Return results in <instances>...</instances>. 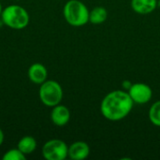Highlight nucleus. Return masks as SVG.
<instances>
[{
	"mask_svg": "<svg viewBox=\"0 0 160 160\" xmlns=\"http://www.w3.org/2000/svg\"><path fill=\"white\" fill-rule=\"evenodd\" d=\"M134 102L128 91L114 90L108 93L100 103V112L109 121H120L132 111Z\"/></svg>",
	"mask_w": 160,
	"mask_h": 160,
	"instance_id": "obj_1",
	"label": "nucleus"
},
{
	"mask_svg": "<svg viewBox=\"0 0 160 160\" xmlns=\"http://www.w3.org/2000/svg\"><path fill=\"white\" fill-rule=\"evenodd\" d=\"M89 9L80 0L68 1L63 8V15L67 22L72 26L80 27L89 22Z\"/></svg>",
	"mask_w": 160,
	"mask_h": 160,
	"instance_id": "obj_2",
	"label": "nucleus"
},
{
	"mask_svg": "<svg viewBox=\"0 0 160 160\" xmlns=\"http://www.w3.org/2000/svg\"><path fill=\"white\" fill-rule=\"evenodd\" d=\"M1 18L3 22L8 27L15 30L25 28L30 21L27 10L19 5H9L3 8Z\"/></svg>",
	"mask_w": 160,
	"mask_h": 160,
	"instance_id": "obj_3",
	"label": "nucleus"
},
{
	"mask_svg": "<svg viewBox=\"0 0 160 160\" xmlns=\"http://www.w3.org/2000/svg\"><path fill=\"white\" fill-rule=\"evenodd\" d=\"M38 96L40 101L45 106L52 108L60 104L63 99V88L56 81L46 80L40 84Z\"/></svg>",
	"mask_w": 160,
	"mask_h": 160,
	"instance_id": "obj_4",
	"label": "nucleus"
},
{
	"mask_svg": "<svg viewBox=\"0 0 160 160\" xmlns=\"http://www.w3.org/2000/svg\"><path fill=\"white\" fill-rule=\"evenodd\" d=\"M42 156L47 160L66 159L68 157V146L62 140H50L42 147Z\"/></svg>",
	"mask_w": 160,
	"mask_h": 160,
	"instance_id": "obj_5",
	"label": "nucleus"
},
{
	"mask_svg": "<svg viewBox=\"0 0 160 160\" xmlns=\"http://www.w3.org/2000/svg\"><path fill=\"white\" fill-rule=\"evenodd\" d=\"M128 93L129 94L133 102L136 104H140V105L148 103L152 99V97H153L152 88L148 84L143 83V82L132 83Z\"/></svg>",
	"mask_w": 160,
	"mask_h": 160,
	"instance_id": "obj_6",
	"label": "nucleus"
},
{
	"mask_svg": "<svg viewBox=\"0 0 160 160\" xmlns=\"http://www.w3.org/2000/svg\"><path fill=\"white\" fill-rule=\"evenodd\" d=\"M51 120L55 126L64 127L70 120V111L67 106L58 104L52 107L51 112Z\"/></svg>",
	"mask_w": 160,
	"mask_h": 160,
	"instance_id": "obj_7",
	"label": "nucleus"
},
{
	"mask_svg": "<svg viewBox=\"0 0 160 160\" xmlns=\"http://www.w3.org/2000/svg\"><path fill=\"white\" fill-rule=\"evenodd\" d=\"M27 74L29 80L32 82L40 85L47 80L48 70L46 67L41 63H34L29 67Z\"/></svg>",
	"mask_w": 160,
	"mask_h": 160,
	"instance_id": "obj_8",
	"label": "nucleus"
},
{
	"mask_svg": "<svg viewBox=\"0 0 160 160\" xmlns=\"http://www.w3.org/2000/svg\"><path fill=\"white\" fill-rule=\"evenodd\" d=\"M90 147L84 142H75L68 146V158L72 160H82L88 158Z\"/></svg>",
	"mask_w": 160,
	"mask_h": 160,
	"instance_id": "obj_9",
	"label": "nucleus"
},
{
	"mask_svg": "<svg viewBox=\"0 0 160 160\" xmlns=\"http://www.w3.org/2000/svg\"><path fill=\"white\" fill-rule=\"evenodd\" d=\"M131 8L138 14L152 13L158 8V0H131Z\"/></svg>",
	"mask_w": 160,
	"mask_h": 160,
	"instance_id": "obj_10",
	"label": "nucleus"
},
{
	"mask_svg": "<svg viewBox=\"0 0 160 160\" xmlns=\"http://www.w3.org/2000/svg\"><path fill=\"white\" fill-rule=\"evenodd\" d=\"M37 145H38V143L34 137L24 136L19 141L17 148L21 152H22L25 156H27V155L32 154L37 149Z\"/></svg>",
	"mask_w": 160,
	"mask_h": 160,
	"instance_id": "obj_11",
	"label": "nucleus"
},
{
	"mask_svg": "<svg viewBox=\"0 0 160 160\" xmlns=\"http://www.w3.org/2000/svg\"><path fill=\"white\" fill-rule=\"evenodd\" d=\"M108 18V11L104 7L98 6L89 12V22L93 24L103 23Z\"/></svg>",
	"mask_w": 160,
	"mask_h": 160,
	"instance_id": "obj_12",
	"label": "nucleus"
},
{
	"mask_svg": "<svg viewBox=\"0 0 160 160\" xmlns=\"http://www.w3.org/2000/svg\"><path fill=\"white\" fill-rule=\"evenodd\" d=\"M148 117L154 126L160 128V100L152 104L148 112Z\"/></svg>",
	"mask_w": 160,
	"mask_h": 160,
	"instance_id": "obj_13",
	"label": "nucleus"
},
{
	"mask_svg": "<svg viewBox=\"0 0 160 160\" xmlns=\"http://www.w3.org/2000/svg\"><path fill=\"white\" fill-rule=\"evenodd\" d=\"M2 158L3 160H25L26 156L22 152H21L18 148H16L7 151Z\"/></svg>",
	"mask_w": 160,
	"mask_h": 160,
	"instance_id": "obj_14",
	"label": "nucleus"
},
{
	"mask_svg": "<svg viewBox=\"0 0 160 160\" xmlns=\"http://www.w3.org/2000/svg\"><path fill=\"white\" fill-rule=\"evenodd\" d=\"M131 85H132V82L130 81H128V80H126V81H124L122 82V86H123L125 91H128L129 88L131 87Z\"/></svg>",
	"mask_w": 160,
	"mask_h": 160,
	"instance_id": "obj_15",
	"label": "nucleus"
},
{
	"mask_svg": "<svg viewBox=\"0 0 160 160\" xmlns=\"http://www.w3.org/2000/svg\"><path fill=\"white\" fill-rule=\"evenodd\" d=\"M3 142H4V133H3L2 129L0 128V146L2 145Z\"/></svg>",
	"mask_w": 160,
	"mask_h": 160,
	"instance_id": "obj_16",
	"label": "nucleus"
},
{
	"mask_svg": "<svg viewBox=\"0 0 160 160\" xmlns=\"http://www.w3.org/2000/svg\"><path fill=\"white\" fill-rule=\"evenodd\" d=\"M2 10H3V8H2V6H1V3H0V16H1V13H2Z\"/></svg>",
	"mask_w": 160,
	"mask_h": 160,
	"instance_id": "obj_17",
	"label": "nucleus"
},
{
	"mask_svg": "<svg viewBox=\"0 0 160 160\" xmlns=\"http://www.w3.org/2000/svg\"><path fill=\"white\" fill-rule=\"evenodd\" d=\"M158 7L160 8V0H158Z\"/></svg>",
	"mask_w": 160,
	"mask_h": 160,
	"instance_id": "obj_18",
	"label": "nucleus"
}]
</instances>
